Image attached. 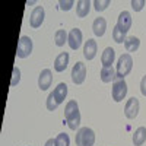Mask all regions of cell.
<instances>
[{"instance_id": "6da1fadb", "label": "cell", "mask_w": 146, "mask_h": 146, "mask_svg": "<svg viewBox=\"0 0 146 146\" xmlns=\"http://www.w3.org/2000/svg\"><path fill=\"white\" fill-rule=\"evenodd\" d=\"M64 117H66V123L70 130H76L80 124V113H79V105L75 100H72L66 104L64 108Z\"/></svg>"}, {"instance_id": "7a4b0ae2", "label": "cell", "mask_w": 146, "mask_h": 146, "mask_svg": "<svg viewBox=\"0 0 146 146\" xmlns=\"http://www.w3.org/2000/svg\"><path fill=\"white\" fill-rule=\"evenodd\" d=\"M133 69V58L130 54H121L118 57V62H117V78L118 79H124V76H127L129 73Z\"/></svg>"}, {"instance_id": "3957f363", "label": "cell", "mask_w": 146, "mask_h": 146, "mask_svg": "<svg viewBox=\"0 0 146 146\" xmlns=\"http://www.w3.org/2000/svg\"><path fill=\"white\" fill-rule=\"evenodd\" d=\"M76 146H94L95 143V133L89 127H82L78 130L75 137Z\"/></svg>"}, {"instance_id": "277c9868", "label": "cell", "mask_w": 146, "mask_h": 146, "mask_svg": "<svg viewBox=\"0 0 146 146\" xmlns=\"http://www.w3.org/2000/svg\"><path fill=\"white\" fill-rule=\"evenodd\" d=\"M31 53H32V40L27 35H22L19 38V42H18L16 56L19 58H27Z\"/></svg>"}, {"instance_id": "5b68a950", "label": "cell", "mask_w": 146, "mask_h": 146, "mask_svg": "<svg viewBox=\"0 0 146 146\" xmlns=\"http://www.w3.org/2000/svg\"><path fill=\"white\" fill-rule=\"evenodd\" d=\"M127 94V83L124 79H117L113 83V89H111V95H113V100L115 102H120L124 100V96Z\"/></svg>"}, {"instance_id": "8992f818", "label": "cell", "mask_w": 146, "mask_h": 146, "mask_svg": "<svg viewBox=\"0 0 146 146\" xmlns=\"http://www.w3.org/2000/svg\"><path fill=\"white\" fill-rule=\"evenodd\" d=\"M85 78H86V66L82 62H78L72 69V80L73 83L80 85L85 82Z\"/></svg>"}, {"instance_id": "52a82bcc", "label": "cell", "mask_w": 146, "mask_h": 146, "mask_svg": "<svg viewBox=\"0 0 146 146\" xmlns=\"http://www.w3.org/2000/svg\"><path fill=\"white\" fill-rule=\"evenodd\" d=\"M44 18H45V12H44V7L42 6H36L32 13H31V18H29V23L32 28H40L44 22Z\"/></svg>"}, {"instance_id": "ba28073f", "label": "cell", "mask_w": 146, "mask_h": 146, "mask_svg": "<svg viewBox=\"0 0 146 146\" xmlns=\"http://www.w3.org/2000/svg\"><path fill=\"white\" fill-rule=\"evenodd\" d=\"M137 113H139V100L137 98H130L127 102H126V107H124V115L130 120L136 118L137 117Z\"/></svg>"}, {"instance_id": "9c48e42d", "label": "cell", "mask_w": 146, "mask_h": 146, "mask_svg": "<svg viewBox=\"0 0 146 146\" xmlns=\"http://www.w3.org/2000/svg\"><path fill=\"white\" fill-rule=\"evenodd\" d=\"M131 27V15L129 13L127 10H123L121 13L118 15V21H117V28L123 32L127 34V31Z\"/></svg>"}, {"instance_id": "30bf717a", "label": "cell", "mask_w": 146, "mask_h": 146, "mask_svg": "<svg viewBox=\"0 0 146 146\" xmlns=\"http://www.w3.org/2000/svg\"><path fill=\"white\" fill-rule=\"evenodd\" d=\"M82 31L79 28H73L70 32H69V36H67V42L70 45L72 50H78L82 44Z\"/></svg>"}, {"instance_id": "8fae6325", "label": "cell", "mask_w": 146, "mask_h": 146, "mask_svg": "<svg viewBox=\"0 0 146 146\" xmlns=\"http://www.w3.org/2000/svg\"><path fill=\"white\" fill-rule=\"evenodd\" d=\"M53 82V73L50 69H44L40 73V78H38V88L41 91H47L50 88V85Z\"/></svg>"}, {"instance_id": "7c38bea8", "label": "cell", "mask_w": 146, "mask_h": 146, "mask_svg": "<svg viewBox=\"0 0 146 146\" xmlns=\"http://www.w3.org/2000/svg\"><path fill=\"white\" fill-rule=\"evenodd\" d=\"M69 64V53H60L54 60V70L56 72H64Z\"/></svg>"}, {"instance_id": "4fadbf2b", "label": "cell", "mask_w": 146, "mask_h": 146, "mask_svg": "<svg viewBox=\"0 0 146 146\" xmlns=\"http://www.w3.org/2000/svg\"><path fill=\"white\" fill-rule=\"evenodd\" d=\"M96 48H98V45H96V41L95 40H88L86 42H85V47H83V56L86 60H92L95 56H96Z\"/></svg>"}, {"instance_id": "5bb4252c", "label": "cell", "mask_w": 146, "mask_h": 146, "mask_svg": "<svg viewBox=\"0 0 146 146\" xmlns=\"http://www.w3.org/2000/svg\"><path fill=\"white\" fill-rule=\"evenodd\" d=\"M114 58H115V51L113 50L111 47H107L102 56H101V62H102V66L104 67H110V66H113L114 63Z\"/></svg>"}, {"instance_id": "9a60e30c", "label": "cell", "mask_w": 146, "mask_h": 146, "mask_svg": "<svg viewBox=\"0 0 146 146\" xmlns=\"http://www.w3.org/2000/svg\"><path fill=\"white\" fill-rule=\"evenodd\" d=\"M100 78L104 83H108V82H111L117 78V72L113 66H110V67H102L101 69V73H100Z\"/></svg>"}, {"instance_id": "2e32d148", "label": "cell", "mask_w": 146, "mask_h": 146, "mask_svg": "<svg viewBox=\"0 0 146 146\" xmlns=\"http://www.w3.org/2000/svg\"><path fill=\"white\" fill-rule=\"evenodd\" d=\"M92 29H94V34L96 36H102L105 34V29H107V22L104 18H96L92 23Z\"/></svg>"}, {"instance_id": "e0dca14e", "label": "cell", "mask_w": 146, "mask_h": 146, "mask_svg": "<svg viewBox=\"0 0 146 146\" xmlns=\"http://www.w3.org/2000/svg\"><path fill=\"white\" fill-rule=\"evenodd\" d=\"M89 10H91V2L89 0H79V2L76 3V15L79 18L88 16Z\"/></svg>"}, {"instance_id": "ac0fdd59", "label": "cell", "mask_w": 146, "mask_h": 146, "mask_svg": "<svg viewBox=\"0 0 146 146\" xmlns=\"http://www.w3.org/2000/svg\"><path fill=\"white\" fill-rule=\"evenodd\" d=\"M53 95H54V98H56L57 104L60 105V104L64 101L66 95H67V85H66V83H58L57 88L53 91Z\"/></svg>"}, {"instance_id": "d6986e66", "label": "cell", "mask_w": 146, "mask_h": 146, "mask_svg": "<svg viewBox=\"0 0 146 146\" xmlns=\"http://www.w3.org/2000/svg\"><path fill=\"white\" fill-rule=\"evenodd\" d=\"M146 142V127L140 126L136 129L135 135H133V145L135 146H142Z\"/></svg>"}, {"instance_id": "ffe728a7", "label": "cell", "mask_w": 146, "mask_h": 146, "mask_svg": "<svg viewBox=\"0 0 146 146\" xmlns=\"http://www.w3.org/2000/svg\"><path fill=\"white\" fill-rule=\"evenodd\" d=\"M139 45H140V41L137 36H127L126 41H124V47L129 53H135L139 50Z\"/></svg>"}, {"instance_id": "44dd1931", "label": "cell", "mask_w": 146, "mask_h": 146, "mask_svg": "<svg viewBox=\"0 0 146 146\" xmlns=\"http://www.w3.org/2000/svg\"><path fill=\"white\" fill-rule=\"evenodd\" d=\"M67 32L64 31V29H58L57 32H56V35H54V42H56V45H58V47H63L64 45V42L67 41Z\"/></svg>"}, {"instance_id": "7402d4cb", "label": "cell", "mask_w": 146, "mask_h": 146, "mask_svg": "<svg viewBox=\"0 0 146 146\" xmlns=\"http://www.w3.org/2000/svg\"><path fill=\"white\" fill-rule=\"evenodd\" d=\"M56 140V146H69L70 145V139L66 133H60L57 135V137L54 139Z\"/></svg>"}, {"instance_id": "603a6c76", "label": "cell", "mask_w": 146, "mask_h": 146, "mask_svg": "<svg viewBox=\"0 0 146 146\" xmlns=\"http://www.w3.org/2000/svg\"><path fill=\"white\" fill-rule=\"evenodd\" d=\"M113 40L115 41V42H118V44H121V42H124L126 41V34H123L117 27L113 29Z\"/></svg>"}, {"instance_id": "cb8c5ba5", "label": "cell", "mask_w": 146, "mask_h": 146, "mask_svg": "<svg viewBox=\"0 0 146 146\" xmlns=\"http://www.w3.org/2000/svg\"><path fill=\"white\" fill-rule=\"evenodd\" d=\"M94 6H95L96 12H102V10H105L110 6V0H95Z\"/></svg>"}, {"instance_id": "d4e9b609", "label": "cell", "mask_w": 146, "mask_h": 146, "mask_svg": "<svg viewBox=\"0 0 146 146\" xmlns=\"http://www.w3.org/2000/svg\"><path fill=\"white\" fill-rule=\"evenodd\" d=\"M57 107H58V104H57L54 95H53V92H51L50 95H48V98H47V110H48V111H54Z\"/></svg>"}, {"instance_id": "484cf974", "label": "cell", "mask_w": 146, "mask_h": 146, "mask_svg": "<svg viewBox=\"0 0 146 146\" xmlns=\"http://www.w3.org/2000/svg\"><path fill=\"white\" fill-rule=\"evenodd\" d=\"M19 80H21V70H19L18 67H13V73H12L10 85H12V86H15V85H18Z\"/></svg>"}, {"instance_id": "4316f807", "label": "cell", "mask_w": 146, "mask_h": 146, "mask_svg": "<svg viewBox=\"0 0 146 146\" xmlns=\"http://www.w3.org/2000/svg\"><path fill=\"white\" fill-rule=\"evenodd\" d=\"M130 5H131V7H133L135 12H140L145 6V0H131Z\"/></svg>"}, {"instance_id": "83f0119b", "label": "cell", "mask_w": 146, "mask_h": 146, "mask_svg": "<svg viewBox=\"0 0 146 146\" xmlns=\"http://www.w3.org/2000/svg\"><path fill=\"white\" fill-rule=\"evenodd\" d=\"M73 5H75V2H72V0H66V2H64V0H62V2L58 3V6H60V9H62V10H70Z\"/></svg>"}, {"instance_id": "f1b7e54d", "label": "cell", "mask_w": 146, "mask_h": 146, "mask_svg": "<svg viewBox=\"0 0 146 146\" xmlns=\"http://www.w3.org/2000/svg\"><path fill=\"white\" fill-rule=\"evenodd\" d=\"M140 92H142V95H145L146 96V75L142 78V80H140Z\"/></svg>"}, {"instance_id": "f546056e", "label": "cell", "mask_w": 146, "mask_h": 146, "mask_svg": "<svg viewBox=\"0 0 146 146\" xmlns=\"http://www.w3.org/2000/svg\"><path fill=\"white\" fill-rule=\"evenodd\" d=\"M45 146H56V140L54 139H48L45 142Z\"/></svg>"}]
</instances>
